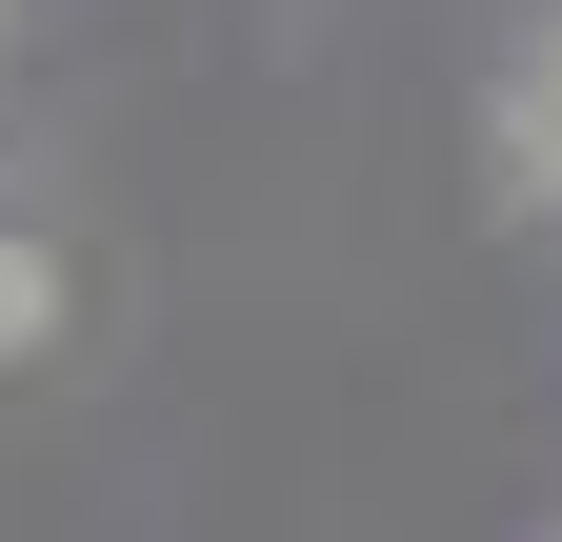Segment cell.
I'll use <instances>...</instances> for the list:
<instances>
[{
	"label": "cell",
	"mask_w": 562,
	"mask_h": 542,
	"mask_svg": "<svg viewBox=\"0 0 562 542\" xmlns=\"http://www.w3.org/2000/svg\"><path fill=\"white\" fill-rule=\"evenodd\" d=\"M503 181H522V201H562V21L522 41V81H503Z\"/></svg>",
	"instance_id": "cell-1"
}]
</instances>
